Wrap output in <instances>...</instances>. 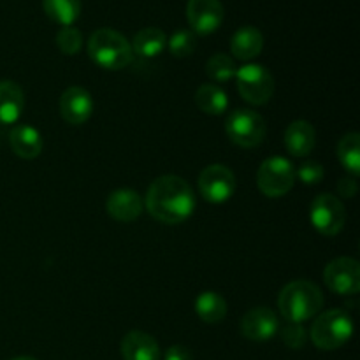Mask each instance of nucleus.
Here are the masks:
<instances>
[{
	"label": "nucleus",
	"instance_id": "c756f323",
	"mask_svg": "<svg viewBox=\"0 0 360 360\" xmlns=\"http://www.w3.org/2000/svg\"><path fill=\"white\" fill-rule=\"evenodd\" d=\"M357 190H359L357 178H354V176L341 178L340 183H338V193H340L341 197H345V199H354Z\"/></svg>",
	"mask_w": 360,
	"mask_h": 360
},
{
	"label": "nucleus",
	"instance_id": "4be33fe9",
	"mask_svg": "<svg viewBox=\"0 0 360 360\" xmlns=\"http://www.w3.org/2000/svg\"><path fill=\"white\" fill-rule=\"evenodd\" d=\"M195 311L206 323H220L227 316V302L218 292L206 290L195 301Z\"/></svg>",
	"mask_w": 360,
	"mask_h": 360
},
{
	"label": "nucleus",
	"instance_id": "9d476101",
	"mask_svg": "<svg viewBox=\"0 0 360 360\" xmlns=\"http://www.w3.org/2000/svg\"><path fill=\"white\" fill-rule=\"evenodd\" d=\"M327 288L338 295H355L360 290V264L352 257L330 260L323 271Z\"/></svg>",
	"mask_w": 360,
	"mask_h": 360
},
{
	"label": "nucleus",
	"instance_id": "dca6fc26",
	"mask_svg": "<svg viewBox=\"0 0 360 360\" xmlns=\"http://www.w3.org/2000/svg\"><path fill=\"white\" fill-rule=\"evenodd\" d=\"M9 146L16 157L23 158V160H34L42 151V136L32 125L20 123L11 130Z\"/></svg>",
	"mask_w": 360,
	"mask_h": 360
},
{
	"label": "nucleus",
	"instance_id": "5701e85b",
	"mask_svg": "<svg viewBox=\"0 0 360 360\" xmlns=\"http://www.w3.org/2000/svg\"><path fill=\"white\" fill-rule=\"evenodd\" d=\"M42 7L46 16L62 27H72L81 14V0H42Z\"/></svg>",
	"mask_w": 360,
	"mask_h": 360
},
{
	"label": "nucleus",
	"instance_id": "20e7f679",
	"mask_svg": "<svg viewBox=\"0 0 360 360\" xmlns=\"http://www.w3.org/2000/svg\"><path fill=\"white\" fill-rule=\"evenodd\" d=\"M354 336V320L345 309H329L313 322L309 338L313 345L323 352L345 347Z\"/></svg>",
	"mask_w": 360,
	"mask_h": 360
},
{
	"label": "nucleus",
	"instance_id": "b1692460",
	"mask_svg": "<svg viewBox=\"0 0 360 360\" xmlns=\"http://www.w3.org/2000/svg\"><path fill=\"white\" fill-rule=\"evenodd\" d=\"M338 158L341 165L354 178L360 174V136L357 132H348L338 143Z\"/></svg>",
	"mask_w": 360,
	"mask_h": 360
},
{
	"label": "nucleus",
	"instance_id": "7ed1b4c3",
	"mask_svg": "<svg viewBox=\"0 0 360 360\" xmlns=\"http://www.w3.org/2000/svg\"><path fill=\"white\" fill-rule=\"evenodd\" d=\"M88 55L98 67L108 70L125 69L134 58L130 42L112 28H98L90 35Z\"/></svg>",
	"mask_w": 360,
	"mask_h": 360
},
{
	"label": "nucleus",
	"instance_id": "412c9836",
	"mask_svg": "<svg viewBox=\"0 0 360 360\" xmlns=\"http://www.w3.org/2000/svg\"><path fill=\"white\" fill-rule=\"evenodd\" d=\"M195 104L206 115L220 116L227 111L229 97L224 88H220L218 84L206 83L195 91Z\"/></svg>",
	"mask_w": 360,
	"mask_h": 360
},
{
	"label": "nucleus",
	"instance_id": "f8f14e48",
	"mask_svg": "<svg viewBox=\"0 0 360 360\" xmlns=\"http://www.w3.org/2000/svg\"><path fill=\"white\" fill-rule=\"evenodd\" d=\"M239 329H241L243 338L262 343V341H269L276 336V333L280 330V320L271 308L257 306L243 316Z\"/></svg>",
	"mask_w": 360,
	"mask_h": 360
},
{
	"label": "nucleus",
	"instance_id": "39448f33",
	"mask_svg": "<svg viewBox=\"0 0 360 360\" xmlns=\"http://www.w3.org/2000/svg\"><path fill=\"white\" fill-rule=\"evenodd\" d=\"M294 183L295 167L285 157L266 158L257 172V186L269 199L287 195L294 188Z\"/></svg>",
	"mask_w": 360,
	"mask_h": 360
},
{
	"label": "nucleus",
	"instance_id": "a878e982",
	"mask_svg": "<svg viewBox=\"0 0 360 360\" xmlns=\"http://www.w3.org/2000/svg\"><path fill=\"white\" fill-rule=\"evenodd\" d=\"M167 46L176 58H186L195 51L197 37L192 30H178L171 35Z\"/></svg>",
	"mask_w": 360,
	"mask_h": 360
},
{
	"label": "nucleus",
	"instance_id": "1a4fd4ad",
	"mask_svg": "<svg viewBox=\"0 0 360 360\" xmlns=\"http://www.w3.org/2000/svg\"><path fill=\"white\" fill-rule=\"evenodd\" d=\"M199 192L207 202H227L236 192V176L227 165H207L199 176Z\"/></svg>",
	"mask_w": 360,
	"mask_h": 360
},
{
	"label": "nucleus",
	"instance_id": "6ab92c4d",
	"mask_svg": "<svg viewBox=\"0 0 360 360\" xmlns=\"http://www.w3.org/2000/svg\"><path fill=\"white\" fill-rule=\"evenodd\" d=\"M264 49V35L255 27H241L231 39L232 58L248 62L259 56Z\"/></svg>",
	"mask_w": 360,
	"mask_h": 360
},
{
	"label": "nucleus",
	"instance_id": "f03ea898",
	"mask_svg": "<svg viewBox=\"0 0 360 360\" xmlns=\"http://www.w3.org/2000/svg\"><path fill=\"white\" fill-rule=\"evenodd\" d=\"M323 306V295L315 283L297 280L285 285L278 295V309L287 322L302 323L319 315Z\"/></svg>",
	"mask_w": 360,
	"mask_h": 360
},
{
	"label": "nucleus",
	"instance_id": "0eeeda50",
	"mask_svg": "<svg viewBox=\"0 0 360 360\" xmlns=\"http://www.w3.org/2000/svg\"><path fill=\"white\" fill-rule=\"evenodd\" d=\"M239 95L252 105H264L274 94V79L269 70L259 63H246L236 72Z\"/></svg>",
	"mask_w": 360,
	"mask_h": 360
},
{
	"label": "nucleus",
	"instance_id": "2f4dec72",
	"mask_svg": "<svg viewBox=\"0 0 360 360\" xmlns=\"http://www.w3.org/2000/svg\"><path fill=\"white\" fill-rule=\"evenodd\" d=\"M11 360H37L34 357H16V359H11Z\"/></svg>",
	"mask_w": 360,
	"mask_h": 360
},
{
	"label": "nucleus",
	"instance_id": "c85d7f7f",
	"mask_svg": "<svg viewBox=\"0 0 360 360\" xmlns=\"http://www.w3.org/2000/svg\"><path fill=\"white\" fill-rule=\"evenodd\" d=\"M323 176H326L323 165L315 160H306L304 164L295 171V178H299V181H302L304 185H309V186L322 183Z\"/></svg>",
	"mask_w": 360,
	"mask_h": 360
},
{
	"label": "nucleus",
	"instance_id": "f257e3e1",
	"mask_svg": "<svg viewBox=\"0 0 360 360\" xmlns=\"http://www.w3.org/2000/svg\"><path fill=\"white\" fill-rule=\"evenodd\" d=\"M144 207L160 224L178 225L193 214L195 195L185 179L176 174H165L150 185Z\"/></svg>",
	"mask_w": 360,
	"mask_h": 360
},
{
	"label": "nucleus",
	"instance_id": "cd10ccee",
	"mask_svg": "<svg viewBox=\"0 0 360 360\" xmlns=\"http://www.w3.org/2000/svg\"><path fill=\"white\" fill-rule=\"evenodd\" d=\"M281 340H283L285 347L292 348V350H301L306 345V341H308V330H306L302 323L288 322L281 329Z\"/></svg>",
	"mask_w": 360,
	"mask_h": 360
},
{
	"label": "nucleus",
	"instance_id": "4468645a",
	"mask_svg": "<svg viewBox=\"0 0 360 360\" xmlns=\"http://www.w3.org/2000/svg\"><path fill=\"white\" fill-rule=\"evenodd\" d=\"M105 211L109 217L122 224L137 220L144 211V200L132 188H118L105 200Z\"/></svg>",
	"mask_w": 360,
	"mask_h": 360
},
{
	"label": "nucleus",
	"instance_id": "aec40b11",
	"mask_svg": "<svg viewBox=\"0 0 360 360\" xmlns=\"http://www.w3.org/2000/svg\"><path fill=\"white\" fill-rule=\"evenodd\" d=\"M130 46H132L134 55L141 56V58H155L167 46V35L160 28L148 27L134 35V41Z\"/></svg>",
	"mask_w": 360,
	"mask_h": 360
},
{
	"label": "nucleus",
	"instance_id": "ddd939ff",
	"mask_svg": "<svg viewBox=\"0 0 360 360\" xmlns=\"http://www.w3.org/2000/svg\"><path fill=\"white\" fill-rule=\"evenodd\" d=\"M60 115L69 125H83L94 115V98L81 86H70L60 97Z\"/></svg>",
	"mask_w": 360,
	"mask_h": 360
},
{
	"label": "nucleus",
	"instance_id": "bb28decb",
	"mask_svg": "<svg viewBox=\"0 0 360 360\" xmlns=\"http://www.w3.org/2000/svg\"><path fill=\"white\" fill-rule=\"evenodd\" d=\"M56 46L63 55H76L83 46V34L74 27H63L56 34Z\"/></svg>",
	"mask_w": 360,
	"mask_h": 360
},
{
	"label": "nucleus",
	"instance_id": "f3484780",
	"mask_svg": "<svg viewBox=\"0 0 360 360\" xmlns=\"http://www.w3.org/2000/svg\"><path fill=\"white\" fill-rule=\"evenodd\" d=\"M316 144L315 129L306 120H295L285 130V148L294 157H306Z\"/></svg>",
	"mask_w": 360,
	"mask_h": 360
},
{
	"label": "nucleus",
	"instance_id": "2eb2a0df",
	"mask_svg": "<svg viewBox=\"0 0 360 360\" xmlns=\"http://www.w3.org/2000/svg\"><path fill=\"white\" fill-rule=\"evenodd\" d=\"M123 360H160L162 352L157 340L143 330H130L120 345Z\"/></svg>",
	"mask_w": 360,
	"mask_h": 360
},
{
	"label": "nucleus",
	"instance_id": "7c9ffc66",
	"mask_svg": "<svg viewBox=\"0 0 360 360\" xmlns=\"http://www.w3.org/2000/svg\"><path fill=\"white\" fill-rule=\"evenodd\" d=\"M164 360H193L192 352L185 347V345H172L165 352Z\"/></svg>",
	"mask_w": 360,
	"mask_h": 360
},
{
	"label": "nucleus",
	"instance_id": "393cba45",
	"mask_svg": "<svg viewBox=\"0 0 360 360\" xmlns=\"http://www.w3.org/2000/svg\"><path fill=\"white\" fill-rule=\"evenodd\" d=\"M236 72H238V67H236L234 58L225 53H217L206 62V74L214 83H227L232 77H236Z\"/></svg>",
	"mask_w": 360,
	"mask_h": 360
},
{
	"label": "nucleus",
	"instance_id": "9b49d317",
	"mask_svg": "<svg viewBox=\"0 0 360 360\" xmlns=\"http://www.w3.org/2000/svg\"><path fill=\"white\" fill-rule=\"evenodd\" d=\"M186 20L193 34L210 35L221 27L224 6L220 0H188Z\"/></svg>",
	"mask_w": 360,
	"mask_h": 360
},
{
	"label": "nucleus",
	"instance_id": "a211bd4d",
	"mask_svg": "<svg viewBox=\"0 0 360 360\" xmlns=\"http://www.w3.org/2000/svg\"><path fill=\"white\" fill-rule=\"evenodd\" d=\"M25 109V94L18 83L0 81V125H13Z\"/></svg>",
	"mask_w": 360,
	"mask_h": 360
},
{
	"label": "nucleus",
	"instance_id": "423d86ee",
	"mask_svg": "<svg viewBox=\"0 0 360 360\" xmlns=\"http://www.w3.org/2000/svg\"><path fill=\"white\" fill-rule=\"evenodd\" d=\"M225 132L236 146L255 148L266 139V120L252 109H236L225 120Z\"/></svg>",
	"mask_w": 360,
	"mask_h": 360
},
{
	"label": "nucleus",
	"instance_id": "6e6552de",
	"mask_svg": "<svg viewBox=\"0 0 360 360\" xmlns=\"http://www.w3.org/2000/svg\"><path fill=\"white\" fill-rule=\"evenodd\" d=\"M309 220L313 229L326 238H334L340 234L347 221V211L343 202L330 193H320L311 202Z\"/></svg>",
	"mask_w": 360,
	"mask_h": 360
}]
</instances>
